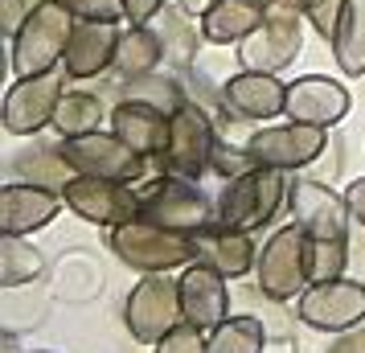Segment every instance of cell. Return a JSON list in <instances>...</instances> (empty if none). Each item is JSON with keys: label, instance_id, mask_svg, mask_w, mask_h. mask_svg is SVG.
Masks as SVG:
<instances>
[{"label": "cell", "instance_id": "obj_11", "mask_svg": "<svg viewBox=\"0 0 365 353\" xmlns=\"http://www.w3.org/2000/svg\"><path fill=\"white\" fill-rule=\"evenodd\" d=\"M66 66H53L34 78H17L4 95V132L9 135H37L50 128L58 107L66 99Z\"/></svg>", "mask_w": 365, "mask_h": 353}, {"label": "cell", "instance_id": "obj_15", "mask_svg": "<svg viewBox=\"0 0 365 353\" xmlns=\"http://www.w3.org/2000/svg\"><path fill=\"white\" fill-rule=\"evenodd\" d=\"M222 99H226V116L247 119V123H267L287 111V86L279 74H259V70H238L234 78L222 83Z\"/></svg>", "mask_w": 365, "mask_h": 353}, {"label": "cell", "instance_id": "obj_40", "mask_svg": "<svg viewBox=\"0 0 365 353\" xmlns=\"http://www.w3.org/2000/svg\"><path fill=\"white\" fill-rule=\"evenodd\" d=\"M345 202H349V214H353V226H365V177L349 181Z\"/></svg>", "mask_w": 365, "mask_h": 353}, {"label": "cell", "instance_id": "obj_17", "mask_svg": "<svg viewBox=\"0 0 365 353\" xmlns=\"http://www.w3.org/2000/svg\"><path fill=\"white\" fill-rule=\"evenodd\" d=\"M66 198L53 189L29 185V181H9L0 189V235H34L46 230L58 214H62Z\"/></svg>", "mask_w": 365, "mask_h": 353}, {"label": "cell", "instance_id": "obj_18", "mask_svg": "<svg viewBox=\"0 0 365 353\" xmlns=\"http://www.w3.org/2000/svg\"><path fill=\"white\" fill-rule=\"evenodd\" d=\"M283 116L296 123H312V128H332L349 116V91L324 74H304L296 83H287V111Z\"/></svg>", "mask_w": 365, "mask_h": 353}, {"label": "cell", "instance_id": "obj_27", "mask_svg": "<svg viewBox=\"0 0 365 353\" xmlns=\"http://www.w3.org/2000/svg\"><path fill=\"white\" fill-rule=\"evenodd\" d=\"M107 103L95 95V91H66V99L58 107V116H53V132L62 135H86V132H99L103 123H107Z\"/></svg>", "mask_w": 365, "mask_h": 353}, {"label": "cell", "instance_id": "obj_41", "mask_svg": "<svg viewBox=\"0 0 365 353\" xmlns=\"http://www.w3.org/2000/svg\"><path fill=\"white\" fill-rule=\"evenodd\" d=\"M177 4H181L189 17H197V21H201V17H205V13H210V9L217 4V0H177Z\"/></svg>", "mask_w": 365, "mask_h": 353}, {"label": "cell", "instance_id": "obj_6", "mask_svg": "<svg viewBox=\"0 0 365 353\" xmlns=\"http://www.w3.org/2000/svg\"><path fill=\"white\" fill-rule=\"evenodd\" d=\"M308 284H312L308 280V235L296 222L271 230V238L259 247V259H255V287L267 300L292 304L308 292Z\"/></svg>", "mask_w": 365, "mask_h": 353}, {"label": "cell", "instance_id": "obj_21", "mask_svg": "<svg viewBox=\"0 0 365 353\" xmlns=\"http://www.w3.org/2000/svg\"><path fill=\"white\" fill-rule=\"evenodd\" d=\"M197 242V263L222 271L226 280H242L255 271V259H259V247L247 230H226V226H214L205 235L193 238Z\"/></svg>", "mask_w": 365, "mask_h": 353}, {"label": "cell", "instance_id": "obj_36", "mask_svg": "<svg viewBox=\"0 0 365 353\" xmlns=\"http://www.w3.org/2000/svg\"><path fill=\"white\" fill-rule=\"evenodd\" d=\"M250 168H259V165L250 160L247 144L238 148V144H226V140H217V148H214V173L222 177V181H234V177H242V173H250Z\"/></svg>", "mask_w": 365, "mask_h": 353}, {"label": "cell", "instance_id": "obj_37", "mask_svg": "<svg viewBox=\"0 0 365 353\" xmlns=\"http://www.w3.org/2000/svg\"><path fill=\"white\" fill-rule=\"evenodd\" d=\"M205 341L210 333H201L197 324H177L160 345H152V353H205Z\"/></svg>", "mask_w": 365, "mask_h": 353}, {"label": "cell", "instance_id": "obj_38", "mask_svg": "<svg viewBox=\"0 0 365 353\" xmlns=\"http://www.w3.org/2000/svg\"><path fill=\"white\" fill-rule=\"evenodd\" d=\"M37 4H41V0H0V25H4V34H9V37L17 34L21 21L29 17Z\"/></svg>", "mask_w": 365, "mask_h": 353}, {"label": "cell", "instance_id": "obj_5", "mask_svg": "<svg viewBox=\"0 0 365 353\" xmlns=\"http://www.w3.org/2000/svg\"><path fill=\"white\" fill-rule=\"evenodd\" d=\"M214 148H217V132H214V116L201 103H185L173 111L168 123V144L156 156V165L165 177H185V181H201L205 173H214Z\"/></svg>", "mask_w": 365, "mask_h": 353}, {"label": "cell", "instance_id": "obj_4", "mask_svg": "<svg viewBox=\"0 0 365 353\" xmlns=\"http://www.w3.org/2000/svg\"><path fill=\"white\" fill-rule=\"evenodd\" d=\"M111 251L123 267L140 271V275H168V271H185L189 263H197V242L193 238L160 230L144 218L115 226L111 230Z\"/></svg>", "mask_w": 365, "mask_h": 353}, {"label": "cell", "instance_id": "obj_28", "mask_svg": "<svg viewBox=\"0 0 365 353\" xmlns=\"http://www.w3.org/2000/svg\"><path fill=\"white\" fill-rule=\"evenodd\" d=\"M46 271V255L29 238L4 235L0 238V287H25Z\"/></svg>", "mask_w": 365, "mask_h": 353}, {"label": "cell", "instance_id": "obj_24", "mask_svg": "<svg viewBox=\"0 0 365 353\" xmlns=\"http://www.w3.org/2000/svg\"><path fill=\"white\" fill-rule=\"evenodd\" d=\"M156 34H160V41H165V62L177 70H193V62H197V50L201 41H205V34H201V21L189 17L181 4H165L160 13H156Z\"/></svg>", "mask_w": 365, "mask_h": 353}, {"label": "cell", "instance_id": "obj_1", "mask_svg": "<svg viewBox=\"0 0 365 353\" xmlns=\"http://www.w3.org/2000/svg\"><path fill=\"white\" fill-rule=\"evenodd\" d=\"M140 218L160 230H173V235L197 238L217 226V202L210 193H201L197 181L160 173L156 181L140 189Z\"/></svg>", "mask_w": 365, "mask_h": 353}, {"label": "cell", "instance_id": "obj_3", "mask_svg": "<svg viewBox=\"0 0 365 353\" xmlns=\"http://www.w3.org/2000/svg\"><path fill=\"white\" fill-rule=\"evenodd\" d=\"M287 173L279 168H250L217 189V226L226 230H259L271 226L275 214L287 205Z\"/></svg>", "mask_w": 365, "mask_h": 353}, {"label": "cell", "instance_id": "obj_33", "mask_svg": "<svg viewBox=\"0 0 365 353\" xmlns=\"http://www.w3.org/2000/svg\"><path fill=\"white\" fill-rule=\"evenodd\" d=\"M250 317L263 320L267 341H296V333H299V317H292L283 300H267L259 287H255V308H250Z\"/></svg>", "mask_w": 365, "mask_h": 353}, {"label": "cell", "instance_id": "obj_32", "mask_svg": "<svg viewBox=\"0 0 365 353\" xmlns=\"http://www.w3.org/2000/svg\"><path fill=\"white\" fill-rule=\"evenodd\" d=\"M349 242H312L308 238V280L312 284H329V280H341L349 267Z\"/></svg>", "mask_w": 365, "mask_h": 353}, {"label": "cell", "instance_id": "obj_8", "mask_svg": "<svg viewBox=\"0 0 365 353\" xmlns=\"http://www.w3.org/2000/svg\"><path fill=\"white\" fill-rule=\"evenodd\" d=\"M287 210L312 242H349L353 238V214L345 193H336L329 181L316 177H292L287 181Z\"/></svg>", "mask_w": 365, "mask_h": 353}, {"label": "cell", "instance_id": "obj_30", "mask_svg": "<svg viewBox=\"0 0 365 353\" xmlns=\"http://www.w3.org/2000/svg\"><path fill=\"white\" fill-rule=\"evenodd\" d=\"M123 99H140V103H152V107H160V111H177L189 103V91H185L181 78H173V74H160V70H152V74H140V78H123Z\"/></svg>", "mask_w": 365, "mask_h": 353}, {"label": "cell", "instance_id": "obj_13", "mask_svg": "<svg viewBox=\"0 0 365 353\" xmlns=\"http://www.w3.org/2000/svg\"><path fill=\"white\" fill-rule=\"evenodd\" d=\"M296 317L324 333H345L365 324V280H329L308 284V292L296 300Z\"/></svg>", "mask_w": 365, "mask_h": 353}, {"label": "cell", "instance_id": "obj_39", "mask_svg": "<svg viewBox=\"0 0 365 353\" xmlns=\"http://www.w3.org/2000/svg\"><path fill=\"white\" fill-rule=\"evenodd\" d=\"M160 9H165V0H123V13H128V25H152Z\"/></svg>", "mask_w": 365, "mask_h": 353}, {"label": "cell", "instance_id": "obj_43", "mask_svg": "<svg viewBox=\"0 0 365 353\" xmlns=\"http://www.w3.org/2000/svg\"><path fill=\"white\" fill-rule=\"evenodd\" d=\"M349 251L365 255V226H353V247H349Z\"/></svg>", "mask_w": 365, "mask_h": 353}, {"label": "cell", "instance_id": "obj_23", "mask_svg": "<svg viewBox=\"0 0 365 353\" xmlns=\"http://www.w3.org/2000/svg\"><path fill=\"white\" fill-rule=\"evenodd\" d=\"M13 177L62 193L78 173H74L70 160L62 156V144H25V148L13 152Z\"/></svg>", "mask_w": 365, "mask_h": 353}, {"label": "cell", "instance_id": "obj_29", "mask_svg": "<svg viewBox=\"0 0 365 353\" xmlns=\"http://www.w3.org/2000/svg\"><path fill=\"white\" fill-rule=\"evenodd\" d=\"M263 345H267L263 320L250 317V312H242V317L222 320L214 333H210L205 353H263Z\"/></svg>", "mask_w": 365, "mask_h": 353}, {"label": "cell", "instance_id": "obj_19", "mask_svg": "<svg viewBox=\"0 0 365 353\" xmlns=\"http://www.w3.org/2000/svg\"><path fill=\"white\" fill-rule=\"evenodd\" d=\"M168 123L173 116L160 111V107H152V103H140V99H119L111 107V132L123 140V144H132L140 156H148L156 160L168 144Z\"/></svg>", "mask_w": 365, "mask_h": 353}, {"label": "cell", "instance_id": "obj_44", "mask_svg": "<svg viewBox=\"0 0 365 353\" xmlns=\"http://www.w3.org/2000/svg\"><path fill=\"white\" fill-rule=\"evenodd\" d=\"M29 353H53V349H29Z\"/></svg>", "mask_w": 365, "mask_h": 353}, {"label": "cell", "instance_id": "obj_22", "mask_svg": "<svg viewBox=\"0 0 365 353\" xmlns=\"http://www.w3.org/2000/svg\"><path fill=\"white\" fill-rule=\"evenodd\" d=\"M267 9L259 0H217L214 9L201 17V34L210 46H238L263 25Z\"/></svg>", "mask_w": 365, "mask_h": 353}, {"label": "cell", "instance_id": "obj_9", "mask_svg": "<svg viewBox=\"0 0 365 353\" xmlns=\"http://www.w3.org/2000/svg\"><path fill=\"white\" fill-rule=\"evenodd\" d=\"M329 148V128H312V123H275V128H255L247 135V152L259 168H279L287 177H296L299 168L316 165Z\"/></svg>", "mask_w": 365, "mask_h": 353}, {"label": "cell", "instance_id": "obj_35", "mask_svg": "<svg viewBox=\"0 0 365 353\" xmlns=\"http://www.w3.org/2000/svg\"><path fill=\"white\" fill-rule=\"evenodd\" d=\"M74 21H99V25H119L128 21L123 0H58Z\"/></svg>", "mask_w": 365, "mask_h": 353}, {"label": "cell", "instance_id": "obj_12", "mask_svg": "<svg viewBox=\"0 0 365 353\" xmlns=\"http://www.w3.org/2000/svg\"><path fill=\"white\" fill-rule=\"evenodd\" d=\"M299 50H304V13L275 9L247 41H238V66L259 70V74H279L299 58Z\"/></svg>", "mask_w": 365, "mask_h": 353}, {"label": "cell", "instance_id": "obj_42", "mask_svg": "<svg viewBox=\"0 0 365 353\" xmlns=\"http://www.w3.org/2000/svg\"><path fill=\"white\" fill-rule=\"evenodd\" d=\"M267 13H275V9H296V13H304V0H259Z\"/></svg>", "mask_w": 365, "mask_h": 353}, {"label": "cell", "instance_id": "obj_2", "mask_svg": "<svg viewBox=\"0 0 365 353\" xmlns=\"http://www.w3.org/2000/svg\"><path fill=\"white\" fill-rule=\"evenodd\" d=\"M74 25H78V21L70 17L58 0H41L34 13L21 21L17 34L9 37L13 74H17V78H34V74H46V70L62 66Z\"/></svg>", "mask_w": 365, "mask_h": 353}, {"label": "cell", "instance_id": "obj_26", "mask_svg": "<svg viewBox=\"0 0 365 353\" xmlns=\"http://www.w3.org/2000/svg\"><path fill=\"white\" fill-rule=\"evenodd\" d=\"M329 46H332V62L341 66V74L361 78L365 74V0H349L341 29H336V37Z\"/></svg>", "mask_w": 365, "mask_h": 353}, {"label": "cell", "instance_id": "obj_25", "mask_svg": "<svg viewBox=\"0 0 365 353\" xmlns=\"http://www.w3.org/2000/svg\"><path fill=\"white\" fill-rule=\"evenodd\" d=\"M165 62V41L156 34V25H132L119 34V50H115V74L119 78H140L152 74Z\"/></svg>", "mask_w": 365, "mask_h": 353}, {"label": "cell", "instance_id": "obj_14", "mask_svg": "<svg viewBox=\"0 0 365 353\" xmlns=\"http://www.w3.org/2000/svg\"><path fill=\"white\" fill-rule=\"evenodd\" d=\"M66 210H74L83 222L95 226H128L140 218V189L123 185V181H103V177H74L66 189Z\"/></svg>", "mask_w": 365, "mask_h": 353}, {"label": "cell", "instance_id": "obj_31", "mask_svg": "<svg viewBox=\"0 0 365 353\" xmlns=\"http://www.w3.org/2000/svg\"><path fill=\"white\" fill-rule=\"evenodd\" d=\"M292 345H296V353H365V324L345 329V333H324V329H312L299 320V333Z\"/></svg>", "mask_w": 365, "mask_h": 353}, {"label": "cell", "instance_id": "obj_20", "mask_svg": "<svg viewBox=\"0 0 365 353\" xmlns=\"http://www.w3.org/2000/svg\"><path fill=\"white\" fill-rule=\"evenodd\" d=\"M119 25H99V21H78L66 46V66L70 78H99L103 70L115 66V50H119Z\"/></svg>", "mask_w": 365, "mask_h": 353}, {"label": "cell", "instance_id": "obj_16", "mask_svg": "<svg viewBox=\"0 0 365 353\" xmlns=\"http://www.w3.org/2000/svg\"><path fill=\"white\" fill-rule=\"evenodd\" d=\"M181 312H185V324H197L201 333H214L222 320H230L226 275L205 267V263H189L181 271Z\"/></svg>", "mask_w": 365, "mask_h": 353}, {"label": "cell", "instance_id": "obj_10", "mask_svg": "<svg viewBox=\"0 0 365 353\" xmlns=\"http://www.w3.org/2000/svg\"><path fill=\"white\" fill-rule=\"evenodd\" d=\"M62 156L78 177H103V181H123L135 185L148 173V156H140L132 144H123L111 128L107 132H86V135H66L62 140Z\"/></svg>", "mask_w": 365, "mask_h": 353}, {"label": "cell", "instance_id": "obj_34", "mask_svg": "<svg viewBox=\"0 0 365 353\" xmlns=\"http://www.w3.org/2000/svg\"><path fill=\"white\" fill-rule=\"evenodd\" d=\"M345 9H349V0H304V21H308L324 41H332L336 29H341Z\"/></svg>", "mask_w": 365, "mask_h": 353}, {"label": "cell", "instance_id": "obj_7", "mask_svg": "<svg viewBox=\"0 0 365 353\" xmlns=\"http://www.w3.org/2000/svg\"><path fill=\"white\" fill-rule=\"evenodd\" d=\"M123 324L132 341L140 345H160L177 324H185L181 312V280L168 275H140L135 287L123 300Z\"/></svg>", "mask_w": 365, "mask_h": 353}]
</instances>
